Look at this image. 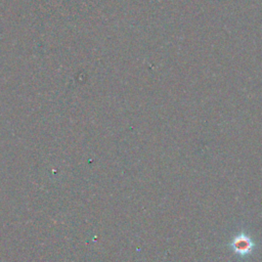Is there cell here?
I'll use <instances>...</instances> for the list:
<instances>
[{
  "label": "cell",
  "mask_w": 262,
  "mask_h": 262,
  "mask_svg": "<svg viewBox=\"0 0 262 262\" xmlns=\"http://www.w3.org/2000/svg\"><path fill=\"white\" fill-rule=\"evenodd\" d=\"M229 246L234 250L236 254L240 256H247L253 252L255 243L248 235L241 233L240 235L236 236L234 240L230 242Z\"/></svg>",
  "instance_id": "6da1fadb"
}]
</instances>
